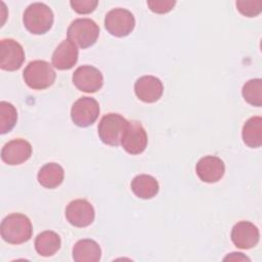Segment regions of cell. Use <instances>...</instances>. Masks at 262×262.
<instances>
[{"label": "cell", "mask_w": 262, "mask_h": 262, "mask_svg": "<svg viewBox=\"0 0 262 262\" xmlns=\"http://www.w3.org/2000/svg\"><path fill=\"white\" fill-rule=\"evenodd\" d=\"M98 102L88 96L79 98L74 102L71 108V119L79 127H88L92 125L99 116Z\"/></svg>", "instance_id": "cell-7"}, {"label": "cell", "mask_w": 262, "mask_h": 262, "mask_svg": "<svg viewBox=\"0 0 262 262\" xmlns=\"http://www.w3.org/2000/svg\"><path fill=\"white\" fill-rule=\"evenodd\" d=\"M32 155V145L29 141L16 138L5 143L1 149V160L10 166L20 165Z\"/></svg>", "instance_id": "cell-12"}, {"label": "cell", "mask_w": 262, "mask_h": 262, "mask_svg": "<svg viewBox=\"0 0 262 262\" xmlns=\"http://www.w3.org/2000/svg\"><path fill=\"white\" fill-rule=\"evenodd\" d=\"M121 145L130 155H139L145 150L147 134L141 123L135 120L128 121L121 138Z\"/></svg>", "instance_id": "cell-8"}, {"label": "cell", "mask_w": 262, "mask_h": 262, "mask_svg": "<svg viewBox=\"0 0 262 262\" xmlns=\"http://www.w3.org/2000/svg\"><path fill=\"white\" fill-rule=\"evenodd\" d=\"M237 10L245 16L254 17L257 16L262 9V2L260 0L256 1H245L239 0L235 2Z\"/></svg>", "instance_id": "cell-24"}, {"label": "cell", "mask_w": 262, "mask_h": 262, "mask_svg": "<svg viewBox=\"0 0 262 262\" xmlns=\"http://www.w3.org/2000/svg\"><path fill=\"white\" fill-rule=\"evenodd\" d=\"M175 4H176V1H174V0H149V1H147V5H148L149 9L152 12L159 13V14L169 12L170 10L173 9Z\"/></svg>", "instance_id": "cell-26"}, {"label": "cell", "mask_w": 262, "mask_h": 262, "mask_svg": "<svg viewBox=\"0 0 262 262\" xmlns=\"http://www.w3.org/2000/svg\"><path fill=\"white\" fill-rule=\"evenodd\" d=\"M17 121L16 108L7 101L0 102V133L5 134L15 126Z\"/></svg>", "instance_id": "cell-23"}, {"label": "cell", "mask_w": 262, "mask_h": 262, "mask_svg": "<svg viewBox=\"0 0 262 262\" xmlns=\"http://www.w3.org/2000/svg\"><path fill=\"white\" fill-rule=\"evenodd\" d=\"M79 50L69 39L63 40L54 50L51 61L52 66L60 71L72 69L78 61Z\"/></svg>", "instance_id": "cell-16"}, {"label": "cell", "mask_w": 262, "mask_h": 262, "mask_svg": "<svg viewBox=\"0 0 262 262\" xmlns=\"http://www.w3.org/2000/svg\"><path fill=\"white\" fill-rule=\"evenodd\" d=\"M24 80L26 84L35 90H43L50 87L56 74L52 66L45 60H33L24 70Z\"/></svg>", "instance_id": "cell-3"}, {"label": "cell", "mask_w": 262, "mask_h": 262, "mask_svg": "<svg viewBox=\"0 0 262 262\" xmlns=\"http://www.w3.org/2000/svg\"><path fill=\"white\" fill-rule=\"evenodd\" d=\"M131 189L133 193L143 200H149L159 192V183L157 179L147 174H140L131 181Z\"/></svg>", "instance_id": "cell-19"}, {"label": "cell", "mask_w": 262, "mask_h": 262, "mask_svg": "<svg viewBox=\"0 0 262 262\" xmlns=\"http://www.w3.org/2000/svg\"><path fill=\"white\" fill-rule=\"evenodd\" d=\"M259 237L258 227L250 221H239L231 229V241L239 249L254 248L258 244Z\"/></svg>", "instance_id": "cell-15"}, {"label": "cell", "mask_w": 262, "mask_h": 262, "mask_svg": "<svg viewBox=\"0 0 262 262\" xmlns=\"http://www.w3.org/2000/svg\"><path fill=\"white\" fill-rule=\"evenodd\" d=\"M73 83L80 91L94 93L102 87L103 76L92 66H81L73 74Z\"/></svg>", "instance_id": "cell-10"}, {"label": "cell", "mask_w": 262, "mask_h": 262, "mask_svg": "<svg viewBox=\"0 0 262 262\" xmlns=\"http://www.w3.org/2000/svg\"><path fill=\"white\" fill-rule=\"evenodd\" d=\"M67 220L76 227L89 226L95 218L93 206L85 199L72 201L66 209Z\"/></svg>", "instance_id": "cell-11"}, {"label": "cell", "mask_w": 262, "mask_h": 262, "mask_svg": "<svg viewBox=\"0 0 262 262\" xmlns=\"http://www.w3.org/2000/svg\"><path fill=\"white\" fill-rule=\"evenodd\" d=\"M67 35L68 39L76 46L85 49L92 46L97 41L99 27L91 18H77L69 26Z\"/></svg>", "instance_id": "cell-4"}, {"label": "cell", "mask_w": 262, "mask_h": 262, "mask_svg": "<svg viewBox=\"0 0 262 262\" xmlns=\"http://www.w3.org/2000/svg\"><path fill=\"white\" fill-rule=\"evenodd\" d=\"M127 124L128 121L119 114L110 113L103 116L97 128L99 138L107 145L118 146L121 144V138Z\"/></svg>", "instance_id": "cell-5"}, {"label": "cell", "mask_w": 262, "mask_h": 262, "mask_svg": "<svg viewBox=\"0 0 262 262\" xmlns=\"http://www.w3.org/2000/svg\"><path fill=\"white\" fill-rule=\"evenodd\" d=\"M242 94L244 99L253 106L262 105V80L251 79L243 86Z\"/></svg>", "instance_id": "cell-22"}, {"label": "cell", "mask_w": 262, "mask_h": 262, "mask_svg": "<svg viewBox=\"0 0 262 262\" xmlns=\"http://www.w3.org/2000/svg\"><path fill=\"white\" fill-rule=\"evenodd\" d=\"M70 5L79 14H88L95 10L98 5L97 0H71Z\"/></svg>", "instance_id": "cell-25"}, {"label": "cell", "mask_w": 262, "mask_h": 262, "mask_svg": "<svg viewBox=\"0 0 262 262\" xmlns=\"http://www.w3.org/2000/svg\"><path fill=\"white\" fill-rule=\"evenodd\" d=\"M100 257L101 249L93 239H80L73 248V259L76 262H98Z\"/></svg>", "instance_id": "cell-17"}, {"label": "cell", "mask_w": 262, "mask_h": 262, "mask_svg": "<svg viewBox=\"0 0 262 262\" xmlns=\"http://www.w3.org/2000/svg\"><path fill=\"white\" fill-rule=\"evenodd\" d=\"M1 237L8 244L19 245L32 237L33 226L30 219L20 213H12L6 216L0 227Z\"/></svg>", "instance_id": "cell-1"}, {"label": "cell", "mask_w": 262, "mask_h": 262, "mask_svg": "<svg viewBox=\"0 0 262 262\" xmlns=\"http://www.w3.org/2000/svg\"><path fill=\"white\" fill-rule=\"evenodd\" d=\"M104 27L115 37H126L134 30L135 18L131 11L125 8H115L106 13Z\"/></svg>", "instance_id": "cell-6"}, {"label": "cell", "mask_w": 262, "mask_h": 262, "mask_svg": "<svg viewBox=\"0 0 262 262\" xmlns=\"http://www.w3.org/2000/svg\"><path fill=\"white\" fill-rule=\"evenodd\" d=\"M164 91L162 81L155 76H142L134 84V92L138 99L146 103L158 101Z\"/></svg>", "instance_id": "cell-13"}, {"label": "cell", "mask_w": 262, "mask_h": 262, "mask_svg": "<svg viewBox=\"0 0 262 262\" xmlns=\"http://www.w3.org/2000/svg\"><path fill=\"white\" fill-rule=\"evenodd\" d=\"M25 61L23 46L13 39H2L0 42V68L13 72L18 70Z\"/></svg>", "instance_id": "cell-9"}, {"label": "cell", "mask_w": 262, "mask_h": 262, "mask_svg": "<svg viewBox=\"0 0 262 262\" xmlns=\"http://www.w3.org/2000/svg\"><path fill=\"white\" fill-rule=\"evenodd\" d=\"M54 16L51 8L44 3L35 2L30 4L23 16L25 28L34 35L47 33L53 25Z\"/></svg>", "instance_id": "cell-2"}, {"label": "cell", "mask_w": 262, "mask_h": 262, "mask_svg": "<svg viewBox=\"0 0 262 262\" xmlns=\"http://www.w3.org/2000/svg\"><path fill=\"white\" fill-rule=\"evenodd\" d=\"M224 260H248L250 261V259L246 256L243 255V253H231L230 255H228L227 257L224 258Z\"/></svg>", "instance_id": "cell-27"}, {"label": "cell", "mask_w": 262, "mask_h": 262, "mask_svg": "<svg viewBox=\"0 0 262 262\" xmlns=\"http://www.w3.org/2000/svg\"><path fill=\"white\" fill-rule=\"evenodd\" d=\"M64 177L63 168L57 163H47L38 172V182L45 188H56L59 186Z\"/></svg>", "instance_id": "cell-18"}, {"label": "cell", "mask_w": 262, "mask_h": 262, "mask_svg": "<svg viewBox=\"0 0 262 262\" xmlns=\"http://www.w3.org/2000/svg\"><path fill=\"white\" fill-rule=\"evenodd\" d=\"M243 141L246 145L252 148H257L262 145V118L252 117L243 127Z\"/></svg>", "instance_id": "cell-21"}, {"label": "cell", "mask_w": 262, "mask_h": 262, "mask_svg": "<svg viewBox=\"0 0 262 262\" xmlns=\"http://www.w3.org/2000/svg\"><path fill=\"white\" fill-rule=\"evenodd\" d=\"M60 236L51 230H45L39 233L35 239V249L43 257L53 256L60 248Z\"/></svg>", "instance_id": "cell-20"}, {"label": "cell", "mask_w": 262, "mask_h": 262, "mask_svg": "<svg viewBox=\"0 0 262 262\" xmlns=\"http://www.w3.org/2000/svg\"><path fill=\"white\" fill-rule=\"evenodd\" d=\"M195 172L203 182L214 183L223 177L225 165L223 161L216 156H206L196 163Z\"/></svg>", "instance_id": "cell-14"}]
</instances>
